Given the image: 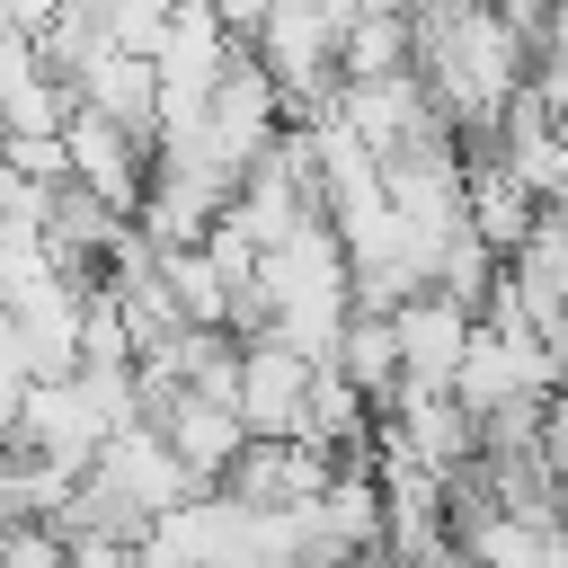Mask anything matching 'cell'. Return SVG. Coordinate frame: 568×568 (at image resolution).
Returning a JSON list of instances; mask_svg holds the SVG:
<instances>
[{"label":"cell","mask_w":568,"mask_h":568,"mask_svg":"<svg viewBox=\"0 0 568 568\" xmlns=\"http://www.w3.org/2000/svg\"><path fill=\"white\" fill-rule=\"evenodd\" d=\"M320 373H328L320 355H302V346L248 328V337L231 346V408H240V426H248V435H311Z\"/></svg>","instance_id":"cell-1"},{"label":"cell","mask_w":568,"mask_h":568,"mask_svg":"<svg viewBox=\"0 0 568 568\" xmlns=\"http://www.w3.org/2000/svg\"><path fill=\"white\" fill-rule=\"evenodd\" d=\"M62 186H80L89 204H106V213H142V186H151V142L142 133H124V124H106V115H89V106H71V124H62Z\"/></svg>","instance_id":"cell-2"},{"label":"cell","mask_w":568,"mask_h":568,"mask_svg":"<svg viewBox=\"0 0 568 568\" xmlns=\"http://www.w3.org/2000/svg\"><path fill=\"white\" fill-rule=\"evenodd\" d=\"M470 328H479V311H470V302H453L444 284H426V293L390 302V337H399V390H453Z\"/></svg>","instance_id":"cell-3"},{"label":"cell","mask_w":568,"mask_h":568,"mask_svg":"<svg viewBox=\"0 0 568 568\" xmlns=\"http://www.w3.org/2000/svg\"><path fill=\"white\" fill-rule=\"evenodd\" d=\"M204 9H213V18H222V27L240 36V44H248V36H257V27L275 18V0H204Z\"/></svg>","instance_id":"cell-4"},{"label":"cell","mask_w":568,"mask_h":568,"mask_svg":"<svg viewBox=\"0 0 568 568\" xmlns=\"http://www.w3.org/2000/svg\"><path fill=\"white\" fill-rule=\"evenodd\" d=\"M9 541H18V524H9V515H0V568H9Z\"/></svg>","instance_id":"cell-5"}]
</instances>
